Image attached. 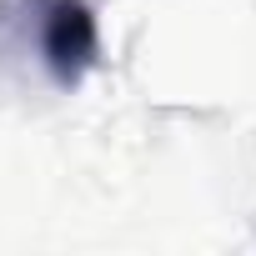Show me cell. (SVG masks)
<instances>
[{
  "label": "cell",
  "mask_w": 256,
  "mask_h": 256,
  "mask_svg": "<svg viewBox=\"0 0 256 256\" xmlns=\"http://www.w3.org/2000/svg\"><path fill=\"white\" fill-rule=\"evenodd\" d=\"M40 46H46V60H50L56 80L76 86L96 60V16L86 10V0H50Z\"/></svg>",
  "instance_id": "obj_1"
}]
</instances>
